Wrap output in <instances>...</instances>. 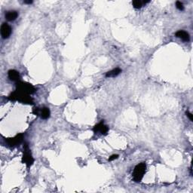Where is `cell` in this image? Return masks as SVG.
<instances>
[{
  "mask_svg": "<svg viewBox=\"0 0 193 193\" xmlns=\"http://www.w3.org/2000/svg\"><path fill=\"white\" fill-rule=\"evenodd\" d=\"M146 166L145 163H140L137 164L134 168L133 173V177L135 182H140L141 179L143 177L145 172H146Z\"/></svg>",
  "mask_w": 193,
  "mask_h": 193,
  "instance_id": "obj_2",
  "label": "cell"
},
{
  "mask_svg": "<svg viewBox=\"0 0 193 193\" xmlns=\"http://www.w3.org/2000/svg\"><path fill=\"white\" fill-rule=\"evenodd\" d=\"M23 139H24V135L22 134H18L14 137L6 139V142H7V143L9 146H16V145H19L23 141Z\"/></svg>",
  "mask_w": 193,
  "mask_h": 193,
  "instance_id": "obj_5",
  "label": "cell"
},
{
  "mask_svg": "<svg viewBox=\"0 0 193 193\" xmlns=\"http://www.w3.org/2000/svg\"><path fill=\"white\" fill-rule=\"evenodd\" d=\"M12 33V28L8 24H3L1 27V34L3 39H7Z\"/></svg>",
  "mask_w": 193,
  "mask_h": 193,
  "instance_id": "obj_6",
  "label": "cell"
},
{
  "mask_svg": "<svg viewBox=\"0 0 193 193\" xmlns=\"http://www.w3.org/2000/svg\"><path fill=\"white\" fill-rule=\"evenodd\" d=\"M132 5L135 8H140L143 5V2L139 0H135V1H133Z\"/></svg>",
  "mask_w": 193,
  "mask_h": 193,
  "instance_id": "obj_13",
  "label": "cell"
},
{
  "mask_svg": "<svg viewBox=\"0 0 193 193\" xmlns=\"http://www.w3.org/2000/svg\"><path fill=\"white\" fill-rule=\"evenodd\" d=\"M32 2H33V1H24V3H26V4H31Z\"/></svg>",
  "mask_w": 193,
  "mask_h": 193,
  "instance_id": "obj_18",
  "label": "cell"
},
{
  "mask_svg": "<svg viewBox=\"0 0 193 193\" xmlns=\"http://www.w3.org/2000/svg\"><path fill=\"white\" fill-rule=\"evenodd\" d=\"M8 78L12 81H18L20 78V75L18 71L14 70H11L8 71Z\"/></svg>",
  "mask_w": 193,
  "mask_h": 193,
  "instance_id": "obj_9",
  "label": "cell"
},
{
  "mask_svg": "<svg viewBox=\"0 0 193 193\" xmlns=\"http://www.w3.org/2000/svg\"><path fill=\"white\" fill-rule=\"evenodd\" d=\"M176 6H177V8L179 10H180V11H183V10L184 9L183 5V3L180 2H176Z\"/></svg>",
  "mask_w": 193,
  "mask_h": 193,
  "instance_id": "obj_14",
  "label": "cell"
},
{
  "mask_svg": "<svg viewBox=\"0 0 193 193\" xmlns=\"http://www.w3.org/2000/svg\"><path fill=\"white\" fill-rule=\"evenodd\" d=\"M9 100H18V101L21 102L23 104H33V100L29 96V94H24L22 92L15 91L12 93L9 96Z\"/></svg>",
  "mask_w": 193,
  "mask_h": 193,
  "instance_id": "obj_1",
  "label": "cell"
},
{
  "mask_svg": "<svg viewBox=\"0 0 193 193\" xmlns=\"http://www.w3.org/2000/svg\"><path fill=\"white\" fill-rule=\"evenodd\" d=\"M41 116L42 119H47L50 116V110L48 108L44 107L41 111Z\"/></svg>",
  "mask_w": 193,
  "mask_h": 193,
  "instance_id": "obj_12",
  "label": "cell"
},
{
  "mask_svg": "<svg viewBox=\"0 0 193 193\" xmlns=\"http://www.w3.org/2000/svg\"><path fill=\"white\" fill-rule=\"evenodd\" d=\"M108 130H109V128H108L107 126H106L103 122L99 123L97 125H95L94 128V132H100L102 134H106V133L108 132Z\"/></svg>",
  "mask_w": 193,
  "mask_h": 193,
  "instance_id": "obj_7",
  "label": "cell"
},
{
  "mask_svg": "<svg viewBox=\"0 0 193 193\" xmlns=\"http://www.w3.org/2000/svg\"><path fill=\"white\" fill-rule=\"evenodd\" d=\"M18 12L16 11H10L8 12L5 14V18L9 21H12V20H14L16 18H18Z\"/></svg>",
  "mask_w": 193,
  "mask_h": 193,
  "instance_id": "obj_10",
  "label": "cell"
},
{
  "mask_svg": "<svg viewBox=\"0 0 193 193\" xmlns=\"http://www.w3.org/2000/svg\"><path fill=\"white\" fill-rule=\"evenodd\" d=\"M121 72V70L119 68H115V70H113L112 71H109V72H106V76L107 78H111V77H115L117 76L118 75L120 74V72Z\"/></svg>",
  "mask_w": 193,
  "mask_h": 193,
  "instance_id": "obj_11",
  "label": "cell"
},
{
  "mask_svg": "<svg viewBox=\"0 0 193 193\" xmlns=\"http://www.w3.org/2000/svg\"><path fill=\"white\" fill-rule=\"evenodd\" d=\"M118 157H119V155H112L110 158H109V161H113L115 160V159H116V158H118Z\"/></svg>",
  "mask_w": 193,
  "mask_h": 193,
  "instance_id": "obj_15",
  "label": "cell"
},
{
  "mask_svg": "<svg viewBox=\"0 0 193 193\" xmlns=\"http://www.w3.org/2000/svg\"><path fill=\"white\" fill-rule=\"evenodd\" d=\"M16 88H17L18 91L22 92V93H24V94H33L35 91V88L31 84L23 82H18L17 83Z\"/></svg>",
  "mask_w": 193,
  "mask_h": 193,
  "instance_id": "obj_3",
  "label": "cell"
},
{
  "mask_svg": "<svg viewBox=\"0 0 193 193\" xmlns=\"http://www.w3.org/2000/svg\"><path fill=\"white\" fill-rule=\"evenodd\" d=\"M186 115H187L188 117H189V119H190V121H193V116H192V114L190 113H189V112H186Z\"/></svg>",
  "mask_w": 193,
  "mask_h": 193,
  "instance_id": "obj_16",
  "label": "cell"
},
{
  "mask_svg": "<svg viewBox=\"0 0 193 193\" xmlns=\"http://www.w3.org/2000/svg\"><path fill=\"white\" fill-rule=\"evenodd\" d=\"M176 36L185 42H188L189 40V33H186L185 31H183V30H179V31L177 32L176 33Z\"/></svg>",
  "mask_w": 193,
  "mask_h": 193,
  "instance_id": "obj_8",
  "label": "cell"
},
{
  "mask_svg": "<svg viewBox=\"0 0 193 193\" xmlns=\"http://www.w3.org/2000/svg\"><path fill=\"white\" fill-rule=\"evenodd\" d=\"M23 162L27 164V167H30L34 162V159L32 157L30 152H29V148H28L27 144H25L24 146V153L23 155Z\"/></svg>",
  "mask_w": 193,
  "mask_h": 193,
  "instance_id": "obj_4",
  "label": "cell"
},
{
  "mask_svg": "<svg viewBox=\"0 0 193 193\" xmlns=\"http://www.w3.org/2000/svg\"><path fill=\"white\" fill-rule=\"evenodd\" d=\"M33 113L35 114V115H39V109L38 108H34L33 110Z\"/></svg>",
  "mask_w": 193,
  "mask_h": 193,
  "instance_id": "obj_17",
  "label": "cell"
}]
</instances>
